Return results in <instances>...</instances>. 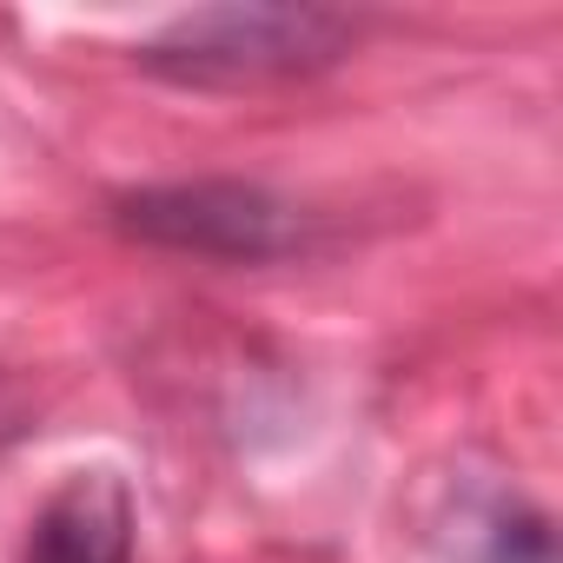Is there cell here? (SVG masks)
Here are the masks:
<instances>
[{
    "instance_id": "6da1fadb",
    "label": "cell",
    "mask_w": 563,
    "mask_h": 563,
    "mask_svg": "<svg viewBox=\"0 0 563 563\" xmlns=\"http://www.w3.org/2000/svg\"><path fill=\"white\" fill-rule=\"evenodd\" d=\"M345 41L352 21L325 8H206L153 34L140 60L186 87H258L339 60Z\"/></svg>"
},
{
    "instance_id": "7a4b0ae2",
    "label": "cell",
    "mask_w": 563,
    "mask_h": 563,
    "mask_svg": "<svg viewBox=\"0 0 563 563\" xmlns=\"http://www.w3.org/2000/svg\"><path fill=\"white\" fill-rule=\"evenodd\" d=\"M120 225L179 252L212 258H272L292 245V212L258 186L199 179V186H146L120 199Z\"/></svg>"
},
{
    "instance_id": "3957f363",
    "label": "cell",
    "mask_w": 563,
    "mask_h": 563,
    "mask_svg": "<svg viewBox=\"0 0 563 563\" xmlns=\"http://www.w3.org/2000/svg\"><path fill=\"white\" fill-rule=\"evenodd\" d=\"M133 556V497L113 471L67 477L34 517L21 563H126Z\"/></svg>"
}]
</instances>
